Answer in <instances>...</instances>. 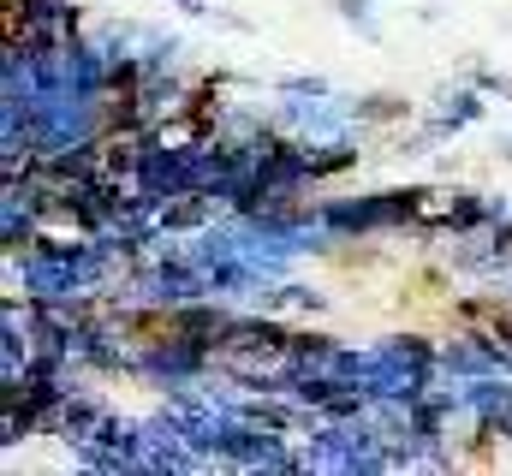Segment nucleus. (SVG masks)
<instances>
[{"mask_svg":"<svg viewBox=\"0 0 512 476\" xmlns=\"http://www.w3.org/2000/svg\"><path fill=\"white\" fill-rule=\"evenodd\" d=\"M358 161V149L352 143H328L322 155H310V179H322V173H340V167H352Z\"/></svg>","mask_w":512,"mask_h":476,"instance_id":"1","label":"nucleus"},{"mask_svg":"<svg viewBox=\"0 0 512 476\" xmlns=\"http://www.w3.org/2000/svg\"><path fill=\"white\" fill-rule=\"evenodd\" d=\"M399 114H405L399 96H364V102H358V119H376V125H382V119H399Z\"/></svg>","mask_w":512,"mask_h":476,"instance_id":"2","label":"nucleus"},{"mask_svg":"<svg viewBox=\"0 0 512 476\" xmlns=\"http://www.w3.org/2000/svg\"><path fill=\"white\" fill-rule=\"evenodd\" d=\"M495 244H507V256H512V227H501V233H495Z\"/></svg>","mask_w":512,"mask_h":476,"instance_id":"3","label":"nucleus"},{"mask_svg":"<svg viewBox=\"0 0 512 476\" xmlns=\"http://www.w3.org/2000/svg\"><path fill=\"white\" fill-rule=\"evenodd\" d=\"M179 6H185V12H203V0H179Z\"/></svg>","mask_w":512,"mask_h":476,"instance_id":"4","label":"nucleus"}]
</instances>
